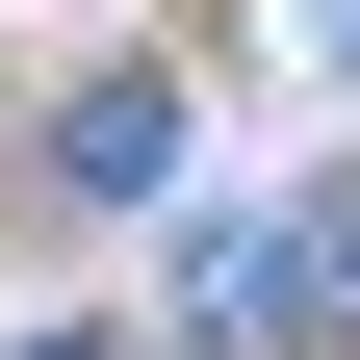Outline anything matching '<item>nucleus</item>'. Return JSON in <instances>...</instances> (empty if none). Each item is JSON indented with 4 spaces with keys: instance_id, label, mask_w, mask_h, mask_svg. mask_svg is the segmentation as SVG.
<instances>
[{
    "instance_id": "nucleus-2",
    "label": "nucleus",
    "mask_w": 360,
    "mask_h": 360,
    "mask_svg": "<svg viewBox=\"0 0 360 360\" xmlns=\"http://www.w3.org/2000/svg\"><path fill=\"white\" fill-rule=\"evenodd\" d=\"M52 180H77V206H155V180H180V77H77V103H52Z\"/></svg>"
},
{
    "instance_id": "nucleus-3",
    "label": "nucleus",
    "mask_w": 360,
    "mask_h": 360,
    "mask_svg": "<svg viewBox=\"0 0 360 360\" xmlns=\"http://www.w3.org/2000/svg\"><path fill=\"white\" fill-rule=\"evenodd\" d=\"M0 360H129V335H0Z\"/></svg>"
},
{
    "instance_id": "nucleus-1",
    "label": "nucleus",
    "mask_w": 360,
    "mask_h": 360,
    "mask_svg": "<svg viewBox=\"0 0 360 360\" xmlns=\"http://www.w3.org/2000/svg\"><path fill=\"white\" fill-rule=\"evenodd\" d=\"M180 335H206V360H309V335H360V180L283 206V232H206V257H180Z\"/></svg>"
}]
</instances>
